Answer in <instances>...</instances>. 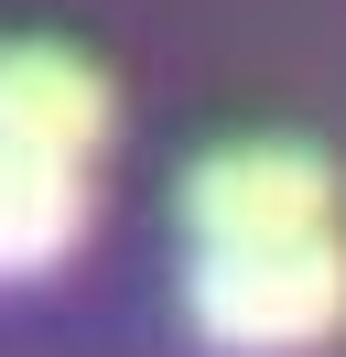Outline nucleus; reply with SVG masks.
Instances as JSON below:
<instances>
[{
  "instance_id": "1",
  "label": "nucleus",
  "mask_w": 346,
  "mask_h": 357,
  "mask_svg": "<svg viewBox=\"0 0 346 357\" xmlns=\"http://www.w3.org/2000/svg\"><path fill=\"white\" fill-rule=\"evenodd\" d=\"M184 314L227 357H303L346 325V238H281V249H195Z\"/></svg>"
},
{
  "instance_id": "2",
  "label": "nucleus",
  "mask_w": 346,
  "mask_h": 357,
  "mask_svg": "<svg viewBox=\"0 0 346 357\" xmlns=\"http://www.w3.org/2000/svg\"><path fill=\"white\" fill-rule=\"evenodd\" d=\"M184 227L195 249H281L336 227V162L303 141H227L184 174Z\"/></svg>"
},
{
  "instance_id": "3",
  "label": "nucleus",
  "mask_w": 346,
  "mask_h": 357,
  "mask_svg": "<svg viewBox=\"0 0 346 357\" xmlns=\"http://www.w3.org/2000/svg\"><path fill=\"white\" fill-rule=\"evenodd\" d=\"M108 76L86 66L76 44H0V141L11 152H43V162H76L108 152Z\"/></svg>"
},
{
  "instance_id": "4",
  "label": "nucleus",
  "mask_w": 346,
  "mask_h": 357,
  "mask_svg": "<svg viewBox=\"0 0 346 357\" xmlns=\"http://www.w3.org/2000/svg\"><path fill=\"white\" fill-rule=\"evenodd\" d=\"M86 238V174L0 141V282H33Z\"/></svg>"
}]
</instances>
